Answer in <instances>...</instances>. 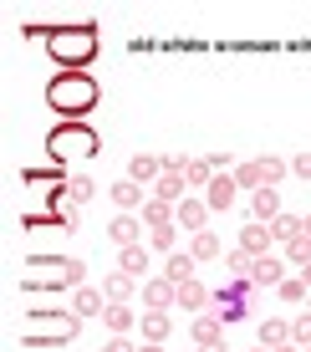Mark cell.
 <instances>
[{
  "mask_svg": "<svg viewBox=\"0 0 311 352\" xmlns=\"http://www.w3.org/2000/svg\"><path fill=\"white\" fill-rule=\"evenodd\" d=\"M184 189H189V179H184V174H163L159 184H153V199H163V204H178V199H189Z\"/></svg>",
  "mask_w": 311,
  "mask_h": 352,
  "instance_id": "cell-24",
  "label": "cell"
},
{
  "mask_svg": "<svg viewBox=\"0 0 311 352\" xmlns=\"http://www.w3.org/2000/svg\"><path fill=\"white\" fill-rule=\"evenodd\" d=\"M270 235H276L281 245H291V240H301V214H281V220L270 225Z\"/></svg>",
  "mask_w": 311,
  "mask_h": 352,
  "instance_id": "cell-33",
  "label": "cell"
},
{
  "mask_svg": "<svg viewBox=\"0 0 311 352\" xmlns=\"http://www.w3.org/2000/svg\"><path fill=\"white\" fill-rule=\"evenodd\" d=\"M107 240H113L117 250H128V245H143V220H133V214H117V220L107 225Z\"/></svg>",
  "mask_w": 311,
  "mask_h": 352,
  "instance_id": "cell-14",
  "label": "cell"
},
{
  "mask_svg": "<svg viewBox=\"0 0 311 352\" xmlns=\"http://www.w3.org/2000/svg\"><path fill=\"white\" fill-rule=\"evenodd\" d=\"M87 286V265L62 256H31L21 265V291H77Z\"/></svg>",
  "mask_w": 311,
  "mask_h": 352,
  "instance_id": "cell-3",
  "label": "cell"
},
{
  "mask_svg": "<svg viewBox=\"0 0 311 352\" xmlns=\"http://www.w3.org/2000/svg\"><path fill=\"white\" fill-rule=\"evenodd\" d=\"M291 342V322L286 317H266L260 322V347H286Z\"/></svg>",
  "mask_w": 311,
  "mask_h": 352,
  "instance_id": "cell-23",
  "label": "cell"
},
{
  "mask_svg": "<svg viewBox=\"0 0 311 352\" xmlns=\"http://www.w3.org/2000/svg\"><path fill=\"white\" fill-rule=\"evenodd\" d=\"M250 296H255V281H224L220 291H214V301H209V317H220L224 327L245 322V311H250Z\"/></svg>",
  "mask_w": 311,
  "mask_h": 352,
  "instance_id": "cell-6",
  "label": "cell"
},
{
  "mask_svg": "<svg viewBox=\"0 0 311 352\" xmlns=\"http://www.w3.org/2000/svg\"><path fill=\"white\" fill-rule=\"evenodd\" d=\"M107 194H113V204H117V214H133V210H143V204H148V199H153V194H148V189H143V184H133V179H117V184H113V189H107Z\"/></svg>",
  "mask_w": 311,
  "mask_h": 352,
  "instance_id": "cell-10",
  "label": "cell"
},
{
  "mask_svg": "<svg viewBox=\"0 0 311 352\" xmlns=\"http://www.w3.org/2000/svg\"><path fill=\"white\" fill-rule=\"evenodd\" d=\"M306 311H311V296H306Z\"/></svg>",
  "mask_w": 311,
  "mask_h": 352,
  "instance_id": "cell-45",
  "label": "cell"
},
{
  "mask_svg": "<svg viewBox=\"0 0 311 352\" xmlns=\"http://www.w3.org/2000/svg\"><path fill=\"white\" fill-rule=\"evenodd\" d=\"M174 301H178V286L169 276H148L143 281V307L148 311H174Z\"/></svg>",
  "mask_w": 311,
  "mask_h": 352,
  "instance_id": "cell-8",
  "label": "cell"
},
{
  "mask_svg": "<svg viewBox=\"0 0 311 352\" xmlns=\"http://www.w3.org/2000/svg\"><path fill=\"white\" fill-rule=\"evenodd\" d=\"M224 271H230V281H250V271H255V256L250 250H224Z\"/></svg>",
  "mask_w": 311,
  "mask_h": 352,
  "instance_id": "cell-25",
  "label": "cell"
},
{
  "mask_svg": "<svg viewBox=\"0 0 311 352\" xmlns=\"http://www.w3.org/2000/svg\"><path fill=\"white\" fill-rule=\"evenodd\" d=\"M209 301H214V291H209V286L194 276V281H184V286H178V301H174V311H209Z\"/></svg>",
  "mask_w": 311,
  "mask_h": 352,
  "instance_id": "cell-11",
  "label": "cell"
},
{
  "mask_svg": "<svg viewBox=\"0 0 311 352\" xmlns=\"http://www.w3.org/2000/svg\"><path fill=\"white\" fill-rule=\"evenodd\" d=\"M235 184H240V189H250V194H255V189H266V174H260V159H250V164H235Z\"/></svg>",
  "mask_w": 311,
  "mask_h": 352,
  "instance_id": "cell-29",
  "label": "cell"
},
{
  "mask_svg": "<svg viewBox=\"0 0 311 352\" xmlns=\"http://www.w3.org/2000/svg\"><path fill=\"white\" fill-rule=\"evenodd\" d=\"M260 174H266V189H276L286 174H291V159H276V153H266L260 159Z\"/></svg>",
  "mask_w": 311,
  "mask_h": 352,
  "instance_id": "cell-32",
  "label": "cell"
},
{
  "mask_svg": "<svg viewBox=\"0 0 311 352\" xmlns=\"http://www.w3.org/2000/svg\"><path fill=\"white\" fill-rule=\"evenodd\" d=\"M306 352H311V347H306Z\"/></svg>",
  "mask_w": 311,
  "mask_h": 352,
  "instance_id": "cell-47",
  "label": "cell"
},
{
  "mask_svg": "<svg viewBox=\"0 0 311 352\" xmlns=\"http://www.w3.org/2000/svg\"><path fill=\"white\" fill-rule=\"evenodd\" d=\"M260 352H270V347H260Z\"/></svg>",
  "mask_w": 311,
  "mask_h": 352,
  "instance_id": "cell-46",
  "label": "cell"
},
{
  "mask_svg": "<svg viewBox=\"0 0 311 352\" xmlns=\"http://www.w3.org/2000/svg\"><path fill=\"white\" fill-rule=\"evenodd\" d=\"M286 271H291V265H286V261H276V256H260L255 261V271H250V281H255V291H276L281 281H286Z\"/></svg>",
  "mask_w": 311,
  "mask_h": 352,
  "instance_id": "cell-15",
  "label": "cell"
},
{
  "mask_svg": "<svg viewBox=\"0 0 311 352\" xmlns=\"http://www.w3.org/2000/svg\"><path fill=\"white\" fill-rule=\"evenodd\" d=\"M291 342L301 347V352L311 347V311H301V317H291Z\"/></svg>",
  "mask_w": 311,
  "mask_h": 352,
  "instance_id": "cell-36",
  "label": "cell"
},
{
  "mask_svg": "<svg viewBox=\"0 0 311 352\" xmlns=\"http://www.w3.org/2000/svg\"><path fill=\"white\" fill-rule=\"evenodd\" d=\"M286 265H291V271H301V265H311V240H306V235L286 245Z\"/></svg>",
  "mask_w": 311,
  "mask_h": 352,
  "instance_id": "cell-35",
  "label": "cell"
},
{
  "mask_svg": "<svg viewBox=\"0 0 311 352\" xmlns=\"http://www.w3.org/2000/svg\"><path fill=\"white\" fill-rule=\"evenodd\" d=\"M77 327H82V317L77 311H31L26 322H21V342L26 347H67L71 337H77Z\"/></svg>",
  "mask_w": 311,
  "mask_h": 352,
  "instance_id": "cell-4",
  "label": "cell"
},
{
  "mask_svg": "<svg viewBox=\"0 0 311 352\" xmlns=\"http://www.w3.org/2000/svg\"><path fill=\"white\" fill-rule=\"evenodd\" d=\"M250 214H255V225H276L281 220V194L276 189H255V194H250Z\"/></svg>",
  "mask_w": 311,
  "mask_h": 352,
  "instance_id": "cell-12",
  "label": "cell"
},
{
  "mask_svg": "<svg viewBox=\"0 0 311 352\" xmlns=\"http://www.w3.org/2000/svg\"><path fill=\"white\" fill-rule=\"evenodd\" d=\"M174 235H178V225H163V230H148V240H153V250H169V256H174Z\"/></svg>",
  "mask_w": 311,
  "mask_h": 352,
  "instance_id": "cell-37",
  "label": "cell"
},
{
  "mask_svg": "<svg viewBox=\"0 0 311 352\" xmlns=\"http://www.w3.org/2000/svg\"><path fill=\"white\" fill-rule=\"evenodd\" d=\"M138 327H143V342H159L163 347V337L174 332V317H169V311H143Z\"/></svg>",
  "mask_w": 311,
  "mask_h": 352,
  "instance_id": "cell-20",
  "label": "cell"
},
{
  "mask_svg": "<svg viewBox=\"0 0 311 352\" xmlns=\"http://www.w3.org/2000/svg\"><path fill=\"white\" fill-rule=\"evenodd\" d=\"M214 174H220V168H214V159H194V164H189V189H209L214 184Z\"/></svg>",
  "mask_w": 311,
  "mask_h": 352,
  "instance_id": "cell-30",
  "label": "cell"
},
{
  "mask_svg": "<svg viewBox=\"0 0 311 352\" xmlns=\"http://www.w3.org/2000/svg\"><path fill=\"white\" fill-rule=\"evenodd\" d=\"M291 174H296V179H311V153H306V148L291 159Z\"/></svg>",
  "mask_w": 311,
  "mask_h": 352,
  "instance_id": "cell-39",
  "label": "cell"
},
{
  "mask_svg": "<svg viewBox=\"0 0 311 352\" xmlns=\"http://www.w3.org/2000/svg\"><path fill=\"white\" fill-rule=\"evenodd\" d=\"M46 52H51V62L62 72H87L92 62H97L102 52V36L92 21H71V26H46Z\"/></svg>",
  "mask_w": 311,
  "mask_h": 352,
  "instance_id": "cell-2",
  "label": "cell"
},
{
  "mask_svg": "<svg viewBox=\"0 0 311 352\" xmlns=\"http://www.w3.org/2000/svg\"><path fill=\"white\" fill-rule=\"evenodd\" d=\"M128 179L153 194V184L163 179V159H159V153H133V159H128Z\"/></svg>",
  "mask_w": 311,
  "mask_h": 352,
  "instance_id": "cell-9",
  "label": "cell"
},
{
  "mask_svg": "<svg viewBox=\"0 0 311 352\" xmlns=\"http://www.w3.org/2000/svg\"><path fill=\"white\" fill-rule=\"evenodd\" d=\"M21 184H31V189H46V194H51V204H62V194H67V184H71V179H67V164H26V168H21Z\"/></svg>",
  "mask_w": 311,
  "mask_h": 352,
  "instance_id": "cell-7",
  "label": "cell"
},
{
  "mask_svg": "<svg viewBox=\"0 0 311 352\" xmlns=\"http://www.w3.org/2000/svg\"><path fill=\"white\" fill-rule=\"evenodd\" d=\"M276 296L286 301V307H306V296H311V286L301 281V276H286V281L276 286Z\"/></svg>",
  "mask_w": 311,
  "mask_h": 352,
  "instance_id": "cell-27",
  "label": "cell"
},
{
  "mask_svg": "<svg viewBox=\"0 0 311 352\" xmlns=\"http://www.w3.org/2000/svg\"><path fill=\"white\" fill-rule=\"evenodd\" d=\"M102 322H107V332H113V337H128V332H133V327H138V311L128 307V301H107Z\"/></svg>",
  "mask_w": 311,
  "mask_h": 352,
  "instance_id": "cell-17",
  "label": "cell"
},
{
  "mask_svg": "<svg viewBox=\"0 0 311 352\" xmlns=\"http://www.w3.org/2000/svg\"><path fill=\"white\" fill-rule=\"evenodd\" d=\"M270 352H301V347H296V342H286V347H270Z\"/></svg>",
  "mask_w": 311,
  "mask_h": 352,
  "instance_id": "cell-43",
  "label": "cell"
},
{
  "mask_svg": "<svg viewBox=\"0 0 311 352\" xmlns=\"http://www.w3.org/2000/svg\"><path fill=\"white\" fill-rule=\"evenodd\" d=\"M143 225H148V230H163V225H174V204H163V199H148V204H143Z\"/></svg>",
  "mask_w": 311,
  "mask_h": 352,
  "instance_id": "cell-28",
  "label": "cell"
},
{
  "mask_svg": "<svg viewBox=\"0 0 311 352\" xmlns=\"http://www.w3.org/2000/svg\"><path fill=\"white\" fill-rule=\"evenodd\" d=\"M102 352H138V347H133V342H128V337H113V342H107Z\"/></svg>",
  "mask_w": 311,
  "mask_h": 352,
  "instance_id": "cell-40",
  "label": "cell"
},
{
  "mask_svg": "<svg viewBox=\"0 0 311 352\" xmlns=\"http://www.w3.org/2000/svg\"><path fill=\"white\" fill-rule=\"evenodd\" d=\"M296 276H301V281H306V286H311V265H301V271H296Z\"/></svg>",
  "mask_w": 311,
  "mask_h": 352,
  "instance_id": "cell-41",
  "label": "cell"
},
{
  "mask_svg": "<svg viewBox=\"0 0 311 352\" xmlns=\"http://www.w3.org/2000/svg\"><path fill=\"white\" fill-rule=\"evenodd\" d=\"M189 164L194 159H184V153H163V174H189Z\"/></svg>",
  "mask_w": 311,
  "mask_h": 352,
  "instance_id": "cell-38",
  "label": "cell"
},
{
  "mask_svg": "<svg viewBox=\"0 0 311 352\" xmlns=\"http://www.w3.org/2000/svg\"><path fill=\"white\" fill-rule=\"evenodd\" d=\"M92 194H97V184H92L87 174H71V184H67V199H71V204H87Z\"/></svg>",
  "mask_w": 311,
  "mask_h": 352,
  "instance_id": "cell-34",
  "label": "cell"
},
{
  "mask_svg": "<svg viewBox=\"0 0 311 352\" xmlns=\"http://www.w3.org/2000/svg\"><path fill=\"white\" fill-rule=\"evenodd\" d=\"M102 102V87L92 72H56L46 82V107H51L62 123H87V113Z\"/></svg>",
  "mask_w": 311,
  "mask_h": 352,
  "instance_id": "cell-1",
  "label": "cell"
},
{
  "mask_svg": "<svg viewBox=\"0 0 311 352\" xmlns=\"http://www.w3.org/2000/svg\"><path fill=\"white\" fill-rule=\"evenodd\" d=\"M270 245H276V235H270V225H255L250 220L245 230H240V250H250V256H270Z\"/></svg>",
  "mask_w": 311,
  "mask_h": 352,
  "instance_id": "cell-18",
  "label": "cell"
},
{
  "mask_svg": "<svg viewBox=\"0 0 311 352\" xmlns=\"http://www.w3.org/2000/svg\"><path fill=\"white\" fill-rule=\"evenodd\" d=\"M189 256H194V261H214V256H220V235H214V230H199L194 245H189Z\"/></svg>",
  "mask_w": 311,
  "mask_h": 352,
  "instance_id": "cell-31",
  "label": "cell"
},
{
  "mask_svg": "<svg viewBox=\"0 0 311 352\" xmlns=\"http://www.w3.org/2000/svg\"><path fill=\"white\" fill-rule=\"evenodd\" d=\"M235 189H240L235 174H214V184L205 189V204L209 210H235Z\"/></svg>",
  "mask_w": 311,
  "mask_h": 352,
  "instance_id": "cell-19",
  "label": "cell"
},
{
  "mask_svg": "<svg viewBox=\"0 0 311 352\" xmlns=\"http://www.w3.org/2000/svg\"><path fill=\"white\" fill-rule=\"evenodd\" d=\"M138 352H163V347H159V342H143V347H138Z\"/></svg>",
  "mask_w": 311,
  "mask_h": 352,
  "instance_id": "cell-42",
  "label": "cell"
},
{
  "mask_svg": "<svg viewBox=\"0 0 311 352\" xmlns=\"http://www.w3.org/2000/svg\"><path fill=\"white\" fill-rule=\"evenodd\" d=\"M71 311H77V317H102V311H107V291L77 286V291H71Z\"/></svg>",
  "mask_w": 311,
  "mask_h": 352,
  "instance_id": "cell-16",
  "label": "cell"
},
{
  "mask_svg": "<svg viewBox=\"0 0 311 352\" xmlns=\"http://www.w3.org/2000/svg\"><path fill=\"white\" fill-rule=\"evenodd\" d=\"M97 148H102V138H97V128H92V123H56L51 133H46V153H51L56 164L92 159Z\"/></svg>",
  "mask_w": 311,
  "mask_h": 352,
  "instance_id": "cell-5",
  "label": "cell"
},
{
  "mask_svg": "<svg viewBox=\"0 0 311 352\" xmlns=\"http://www.w3.org/2000/svg\"><path fill=\"white\" fill-rule=\"evenodd\" d=\"M205 220H209V204H205V199H178V204H174V225H178V230H194V235H199Z\"/></svg>",
  "mask_w": 311,
  "mask_h": 352,
  "instance_id": "cell-13",
  "label": "cell"
},
{
  "mask_svg": "<svg viewBox=\"0 0 311 352\" xmlns=\"http://www.w3.org/2000/svg\"><path fill=\"white\" fill-rule=\"evenodd\" d=\"M301 235H306V240H311V214H306V220H301Z\"/></svg>",
  "mask_w": 311,
  "mask_h": 352,
  "instance_id": "cell-44",
  "label": "cell"
},
{
  "mask_svg": "<svg viewBox=\"0 0 311 352\" xmlns=\"http://www.w3.org/2000/svg\"><path fill=\"white\" fill-rule=\"evenodd\" d=\"M133 276H128V271H113V276H102V291H107V301H128V296H133Z\"/></svg>",
  "mask_w": 311,
  "mask_h": 352,
  "instance_id": "cell-26",
  "label": "cell"
},
{
  "mask_svg": "<svg viewBox=\"0 0 311 352\" xmlns=\"http://www.w3.org/2000/svg\"><path fill=\"white\" fill-rule=\"evenodd\" d=\"M194 271H199V261L194 256H184V250H174L169 261H163V276H169L174 286H184V281H194Z\"/></svg>",
  "mask_w": 311,
  "mask_h": 352,
  "instance_id": "cell-22",
  "label": "cell"
},
{
  "mask_svg": "<svg viewBox=\"0 0 311 352\" xmlns=\"http://www.w3.org/2000/svg\"><path fill=\"white\" fill-rule=\"evenodd\" d=\"M148 250H143V245H128V250H117V271H128V276H133V281H148Z\"/></svg>",
  "mask_w": 311,
  "mask_h": 352,
  "instance_id": "cell-21",
  "label": "cell"
}]
</instances>
